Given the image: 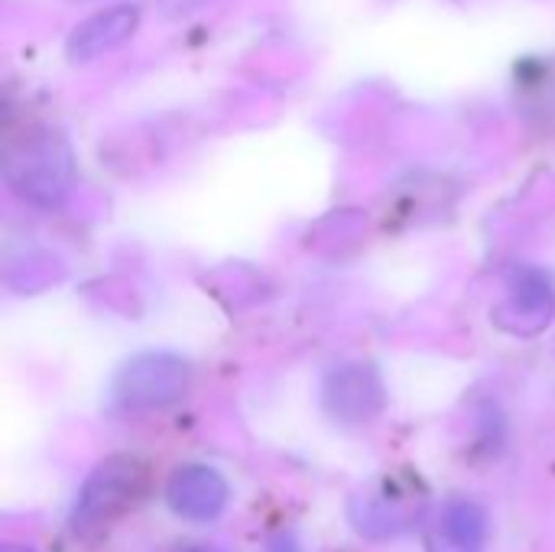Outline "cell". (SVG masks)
Wrapping results in <instances>:
<instances>
[{
    "mask_svg": "<svg viewBox=\"0 0 555 552\" xmlns=\"http://www.w3.org/2000/svg\"><path fill=\"white\" fill-rule=\"evenodd\" d=\"M485 534V511L468 498H452L426 530V552H481Z\"/></svg>",
    "mask_w": 555,
    "mask_h": 552,
    "instance_id": "ba28073f",
    "label": "cell"
},
{
    "mask_svg": "<svg viewBox=\"0 0 555 552\" xmlns=\"http://www.w3.org/2000/svg\"><path fill=\"white\" fill-rule=\"evenodd\" d=\"M413 514H420V501L410 491L390 488L387 482L374 495L367 491L351 501V517L367 537H393L410 527Z\"/></svg>",
    "mask_w": 555,
    "mask_h": 552,
    "instance_id": "9c48e42d",
    "label": "cell"
},
{
    "mask_svg": "<svg viewBox=\"0 0 555 552\" xmlns=\"http://www.w3.org/2000/svg\"><path fill=\"white\" fill-rule=\"evenodd\" d=\"M140 26V7L137 3H117L107 7L88 20H81L68 39H65V55L68 62H91L117 46H124Z\"/></svg>",
    "mask_w": 555,
    "mask_h": 552,
    "instance_id": "52a82bcc",
    "label": "cell"
},
{
    "mask_svg": "<svg viewBox=\"0 0 555 552\" xmlns=\"http://www.w3.org/2000/svg\"><path fill=\"white\" fill-rule=\"evenodd\" d=\"M267 552H299V543H296L289 534H280V537H273V540H270Z\"/></svg>",
    "mask_w": 555,
    "mask_h": 552,
    "instance_id": "8fae6325",
    "label": "cell"
},
{
    "mask_svg": "<svg viewBox=\"0 0 555 552\" xmlns=\"http://www.w3.org/2000/svg\"><path fill=\"white\" fill-rule=\"evenodd\" d=\"M504 299L494 306V322L520 338L540 335L555 316V283L540 267H517L507 277Z\"/></svg>",
    "mask_w": 555,
    "mask_h": 552,
    "instance_id": "277c9868",
    "label": "cell"
},
{
    "mask_svg": "<svg viewBox=\"0 0 555 552\" xmlns=\"http://www.w3.org/2000/svg\"><path fill=\"white\" fill-rule=\"evenodd\" d=\"M3 552H33V550H20V547H7Z\"/></svg>",
    "mask_w": 555,
    "mask_h": 552,
    "instance_id": "7c38bea8",
    "label": "cell"
},
{
    "mask_svg": "<svg viewBox=\"0 0 555 552\" xmlns=\"http://www.w3.org/2000/svg\"><path fill=\"white\" fill-rule=\"evenodd\" d=\"M322 403L338 423H367L384 410V384L371 364H341L325 377Z\"/></svg>",
    "mask_w": 555,
    "mask_h": 552,
    "instance_id": "5b68a950",
    "label": "cell"
},
{
    "mask_svg": "<svg viewBox=\"0 0 555 552\" xmlns=\"http://www.w3.org/2000/svg\"><path fill=\"white\" fill-rule=\"evenodd\" d=\"M166 501L182 521L208 524L228 508V482L211 465H182L166 485Z\"/></svg>",
    "mask_w": 555,
    "mask_h": 552,
    "instance_id": "8992f818",
    "label": "cell"
},
{
    "mask_svg": "<svg viewBox=\"0 0 555 552\" xmlns=\"http://www.w3.org/2000/svg\"><path fill=\"white\" fill-rule=\"evenodd\" d=\"M3 176L7 185L23 202L36 208H55L72 189V176H75L72 150L59 133L36 130L7 150Z\"/></svg>",
    "mask_w": 555,
    "mask_h": 552,
    "instance_id": "6da1fadb",
    "label": "cell"
},
{
    "mask_svg": "<svg viewBox=\"0 0 555 552\" xmlns=\"http://www.w3.org/2000/svg\"><path fill=\"white\" fill-rule=\"evenodd\" d=\"M143 491V465L130 455H111L104 459L81 485L75 508H72V530L88 534L107 521H114L120 511H127L137 495Z\"/></svg>",
    "mask_w": 555,
    "mask_h": 552,
    "instance_id": "3957f363",
    "label": "cell"
},
{
    "mask_svg": "<svg viewBox=\"0 0 555 552\" xmlns=\"http://www.w3.org/2000/svg\"><path fill=\"white\" fill-rule=\"evenodd\" d=\"M198 552H205V550H198Z\"/></svg>",
    "mask_w": 555,
    "mask_h": 552,
    "instance_id": "4fadbf2b",
    "label": "cell"
},
{
    "mask_svg": "<svg viewBox=\"0 0 555 552\" xmlns=\"http://www.w3.org/2000/svg\"><path fill=\"white\" fill-rule=\"evenodd\" d=\"M211 0H159V13L166 20H182V16H192L198 13L202 7H208Z\"/></svg>",
    "mask_w": 555,
    "mask_h": 552,
    "instance_id": "30bf717a",
    "label": "cell"
},
{
    "mask_svg": "<svg viewBox=\"0 0 555 552\" xmlns=\"http://www.w3.org/2000/svg\"><path fill=\"white\" fill-rule=\"evenodd\" d=\"M192 384V368L185 358L169 355V351H146L130 358L117 377H114V400L120 410L130 413H146V410H163L176 400Z\"/></svg>",
    "mask_w": 555,
    "mask_h": 552,
    "instance_id": "7a4b0ae2",
    "label": "cell"
}]
</instances>
